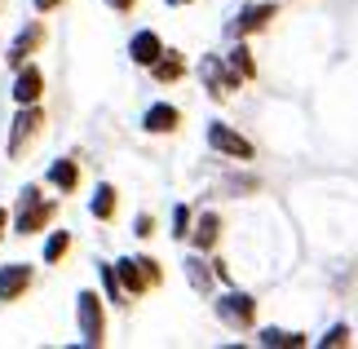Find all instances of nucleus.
Returning <instances> with one entry per match:
<instances>
[{"mask_svg": "<svg viewBox=\"0 0 358 349\" xmlns=\"http://www.w3.org/2000/svg\"><path fill=\"white\" fill-rule=\"evenodd\" d=\"M53 213H58V204L45 199L36 186H27V190L18 194V208H13V234H36V230H45L49 221H53Z\"/></svg>", "mask_w": 358, "mask_h": 349, "instance_id": "1", "label": "nucleus"}, {"mask_svg": "<svg viewBox=\"0 0 358 349\" xmlns=\"http://www.w3.org/2000/svg\"><path fill=\"white\" fill-rule=\"evenodd\" d=\"M115 278H120L124 297H142V292L155 287L164 274H159V265L150 257H124V261H115Z\"/></svg>", "mask_w": 358, "mask_h": 349, "instance_id": "2", "label": "nucleus"}, {"mask_svg": "<svg viewBox=\"0 0 358 349\" xmlns=\"http://www.w3.org/2000/svg\"><path fill=\"white\" fill-rule=\"evenodd\" d=\"M76 318H80V336H85V345H102L106 341V314H102L98 292H80L76 297Z\"/></svg>", "mask_w": 358, "mask_h": 349, "instance_id": "3", "label": "nucleus"}, {"mask_svg": "<svg viewBox=\"0 0 358 349\" xmlns=\"http://www.w3.org/2000/svg\"><path fill=\"white\" fill-rule=\"evenodd\" d=\"M45 129V106L40 102H31V106H18V115H13V129H9V159H18L22 150H27V142Z\"/></svg>", "mask_w": 358, "mask_h": 349, "instance_id": "4", "label": "nucleus"}, {"mask_svg": "<svg viewBox=\"0 0 358 349\" xmlns=\"http://www.w3.org/2000/svg\"><path fill=\"white\" fill-rule=\"evenodd\" d=\"M217 318H222L226 327H235V332H248L257 323V301L248 297V292H226V297L217 301Z\"/></svg>", "mask_w": 358, "mask_h": 349, "instance_id": "5", "label": "nucleus"}, {"mask_svg": "<svg viewBox=\"0 0 358 349\" xmlns=\"http://www.w3.org/2000/svg\"><path fill=\"white\" fill-rule=\"evenodd\" d=\"M208 146H213V150H222V155H230V159H239V164H248V159L257 155L252 142H248L243 133H235L230 124H222V120L208 124Z\"/></svg>", "mask_w": 358, "mask_h": 349, "instance_id": "6", "label": "nucleus"}, {"mask_svg": "<svg viewBox=\"0 0 358 349\" xmlns=\"http://www.w3.org/2000/svg\"><path fill=\"white\" fill-rule=\"evenodd\" d=\"M13 102L18 106H31V102H40V97H45V71H40L36 62H22V66H13Z\"/></svg>", "mask_w": 358, "mask_h": 349, "instance_id": "7", "label": "nucleus"}, {"mask_svg": "<svg viewBox=\"0 0 358 349\" xmlns=\"http://www.w3.org/2000/svg\"><path fill=\"white\" fill-rule=\"evenodd\" d=\"M279 13V5H270V0H261V5H243L239 18L230 22V36H252L261 27H270V18Z\"/></svg>", "mask_w": 358, "mask_h": 349, "instance_id": "8", "label": "nucleus"}, {"mask_svg": "<svg viewBox=\"0 0 358 349\" xmlns=\"http://www.w3.org/2000/svg\"><path fill=\"white\" fill-rule=\"evenodd\" d=\"M31 265L13 261V265H0V301H18L27 297V287H31Z\"/></svg>", "mask_w": 358, "mask_h": 349, "instance_id": "9", "label": "nucleus"}, {"mask_svg": "<svg viewBox=\"0 0 358 349\" xmlns=\"http://www.w3.org/2000/svg\"><path fill=\"white\" fill-rule=\"evenodd\" d=\"M40 45H45V22H27L22 31L13 36V45H9V66H22Z\"/></svg>", "mask_w": 358, "mask_h": 349, "instance_id": "10", "label": "nucleus"}, {"mask_svg": "<svg viewBox=\"0 0 358 349\" xmlns=\"http://www.w3.org/2000/svg\"><path fill=\"white\" fill-rule=\"evenodd\" d=\"M199 76L208 80V89H213L217 97H222V93H235V89H239V76L230 71V66H226L222 58H203V66H199Z\"/></svg>", "mask_w": 358, "mask_h": 349, "instance_id": "11", "label": "nucleus"}, {"mask_svg": "<svg viewBox=\"0 0 358 349\" xmlns=\"http://www.w3.org/2000/svg\"><path fill=\"white\" fill-rule=\"evenodd\" d=\"M177 124H182V111L169 106V102H155V106L142 115V129H146V133H173Z\"/></svg>", "mask_w": 358, "mask_h": 349, "instance_id": "12", "label": "nucleus"}, {"mask_svg": "<svg viewBox=\"0 0 358 349\" xmlns=\"http://www.w3.org/2000/svg\"><path fill=\"white\" fill-rule=\"evenodd\" d=\"M190 226H195V230H190L195 248H199V252H213L217 239H222V217H217V213H203L199 221H190Z\"/></svg>", "mask_w": 358, "mask_h": 349, "instance_id": "13", "label": "nucleus"}, {"mask_svg": "<svg viewBox=\"0 0 358 349\" xmlns=\"http://www.w3.org/2000/svg\"><path fill=\"white\" fill-rule=\"evenodd\" d=\"M129 53H133V62L137 66H150L164 53V40L155 36V31H137L133 40H129Z\"/></svg>", "mask_w": 358, "mask_h": 349, "instance_id": "14", "label": "nucleus"}, {"mask_svg": "<svg viewBox=\"0 0 358 349\" xmlns=\"http://www.w3.org/2000/svg\"><path fill=\"white\" fill-rule=\"evenodd\" d=\"M150 76L159 80V85H173V80H182L186 76V62H182V53H173V49H164L155 62H150Z\"/></svg>", "mask_w": 358, "mask_h": 349, "instance_id": "15", "label": "nucleus"}, {"mask_svg": "<svg viewBox=\"0 0 358 349\" xmlns=\"http://www.w3.org/2000/svg\"><path fill=\"white\" fill-rule=\"evenodd\" d=\"M49 186H58L62 194H71L80 186V159H58L49 169Z\"/></svg>", "mask_w": 358, "mask_h": 349, "instance_id": "16", "label": "nucleus"}, {"mask_svg": "<svg viewBox=\"0 0 358 349\" xmlns=\"http://www.w3.org/2000/svg\"><path fill=\"white\" fill-rule=\"evenodd\" d=\"M115 204H120V194H115V186H106V181H102V186L98 190H93V217H98V221H111L115 217Z\"/></svg>", "mask_w": 358, "mask_h": 349, "instance_id": "17", "label": "nucleus"}, {"mask_svg": "<svg viewBox=\"0 0 358 349\" xmlns=\"http://www.w3.org/2000/svg\"><path fill=\"white\" fill-rule=\"evenodd\" d=\"M226 62H230V71H235L239 80H252L257 76V62H252V53H248V45H235L226 53Z\"/></svg>", "mask_w": 358, "mask_h": 349, "instance_id": "18", "label": "nucleus"}, {"mask_svg": "<svg viewBox=\"0 0 358 349\" xmlns=\"http://www.w3.org/2000/svg\"><path fill=\"white\" fill-rule=\"evenodd\" d=\"M261 345H270V349H296V345H306V336H301V332H279V327H266V332H261Z\"/></svg>", "mask_w": 358, "mask_h": 349, "instance_id": "19", "label": "nucleus"}, {"mask_svg": "<svg viewBox=\"0 0 358 349\" xmlns=\"http://www.w3.org/2000/svg\"><path fill=\"white\" fill-rule=\"evenodd\" d=\"M66 248H71V234H66V230H53L49 239H45V265H58L66 257Z\"/></svg>", "mask_w": 358, "mask_h": 349, "instance_id": "20", "label": "nucleus"}, {"mask_svg": "<svg viewBox=\"0 0 358 349\" xmlns=\"http://www.w3.org/2000/svg\"><path fill=\"white\" fill-rule=\"evenodd\" d=\"M186 274H190V283H195V292L213 287V274L203 270V257H186Z\"/></svg>", "mask_w": 358, "mask_h": 349, "instance_id": "21", "label": "nucleus"}, {"mask_svg": "<svg viewBox=\"0 0 358 349\" xmlns=\"http://www.w3.org/2000/svg\"><path fill=\"white\" fill-rule=\"evenodd\" d=\"M98 274H102V287H106V297H111V305H124V287L115 278V265H98Z\"/></svg>", "mask_w": 358, "mask_h": 349, "instance_id": "22", "label": "nucleus"}, {"mask_svg": "<svg viewBox=\"0 0 358 349\" xmlns=\"http://www.w3.org/2000/svg\"><path fill=\"white\" fill-rule=\"evenodd\" d=\"M190 221H195V213H190L186 204H177L173 208V234H177V239H186V234H190Z\"/></svg>", "mask_w": 358, "mask_h": 349, "instance_id": "23", "label": "nucleus"}, {"mask_svg": "<svg viewBox=\"0 0 358 349\" xmlns=\"http://www.w3.org/2000/svg\"><path fill=\"white\" fill-rule=\"evenodd\" d=\"M345 341H350V327H345V323H336V327L327 332V336H323L319 345H323V349H332V345H345Z\"/></svg>", "mask_w": 358, "mask_h": 349, "instance_id": "24", "label": "nucleus"}, {"mask_svg": "<svg viewBox=\"0 0 358 349\" xmlns=\"http://www.w3.org/2000/svg\"><path fill=\"white\" fill-rule=\"evenodd\" d=\"M137 234H142V239H150V234H155V221H150L146 213H142V217H137Z\"/></svg>", "mask_w": 358, "mask_h": 349, "instance_id": "25", "label": "nucleus"}, {"mask_svg": "<svg viewBox=\"0 0 358 349\" xmlns=\"http://www.w3.org/2000/svg\"><path fill=\"white\" fill-rule=\"evenodd\" d=\"M106 5H111V9H120V13H129V9L137 5V0H106Z\"/></svg>", "mask_w": 358, "mask_h": 349, "instance_id": "26", "label": "nucleus"}, {"mask_svg": "<svg viewBox=\"0 0 358 349\" xmlns=\"http://www.w3.org/2000/svg\"><path fill=\"white\" fill-rule=\"evenodd\" d=\"M58 5H62V0H36V9H40V13H49V9H58Z\"/></svg>", "mask_w": 358, "mask_h": 349, "instance_id": "27", "label": "nucleus"}, {"mask_svg": "<svg viewBox=\"0 0 358 349\" xmlns=\"http://www.w3.org/2000/svg\"><path fill=\"white\" fill-rule=\"evenodd\" d=\"M5 226H9V213H5V208H0V239H5Z\"/></svg>", "mask_w": 358, "mask_h": 349, "instance_id": "28", "label": "nucleus"}, {"mask_svg": "<svg viewBox=\"0 0 358 349\" xmlns=\"http://www.w3.org/2000/svg\"><path fill=\"white\" fill-rule=\"evenodd\" d=\"M173 5H186V0H173Z\"/></svg>", "mask_w": 358, "mask_h": 349, "instance_id": "29", "label": "nucleus"}]
</instances>
